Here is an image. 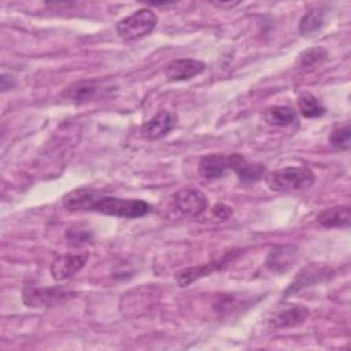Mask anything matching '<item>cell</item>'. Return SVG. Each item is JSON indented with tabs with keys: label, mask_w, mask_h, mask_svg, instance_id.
<instances>
[{
	"label": "cell",
	"mask_w": 351,
	"mask_h": 351,
	"mask_svg": "<svg viewBox=\"0 0 351 351\" xmlns=\"http://www.w3.org/2000/svg\"><path fill=\"white\" fill-rule=\"evenodd\" d=\"M149 210L151 206L144 200L104 196L95 189L88 207V211H97L119 218H138L145 215Z\"/></svg>",
	"instance_id": "6da1fadb"
},
{
	"label": "cell",
	"mask_w": 351,
	"mask_h": 351,
	"mask_svg": "<svg viewBox=\"0 0 351 351\" xmlns=\"http://www.w3.org/2000/svg\"><path fill=\"white\" fill-rule=\"evenodd\" d=\"M265 181L269 189L274 192H293L310 188L315 176L307 166H287L267 173Z\"/></svg>",
	"instance_id": "7a4b0ae2"
},
{
	"label": "cell",
	"mask_w": 351,
	"mask_h": 351,
	"mask_svg": "<svg viewBox=\"0 0 351 351\" xmlns=\"http://www.w3.org/2000/svg\"><path fill=\"white\" fill-rule=\"evenodd\" d=\"M158 25V15L149 8H140L117 22L115 30L125 41H134L148 36Z\"/></svg>",
	"instance_id": "3957f363"
},
{
	"label": "cell",
	"mask_w": 351,
	"mask_h": 351,
	"mask_svg": "<svg viewBox=\"0 0 351 351\" xmlns=\"http://www.w3.org/2000/svg\"><path fill=\"white\" fill-rule=\"evenodd\" d=\"M75 295L77 293L74 291L66 289L63 287L26 285L21 292L22 302L32 308L53 307L73 299Z\"/></svg>",
	"instance_id": "277c9868"
},
{
	"label": "cell",
	"mask_w": 351,
	"mask_h": 351,
	"mask_svg": "<svg viewBox=\"0 0 351 351\" xmlns=\"http://www.w3.org/2000/svg\"><path fill=\"white\" fill-rule=\"evenodd\" d=\"M310 315L306 306L298 303H280L269 311L265 324L269 329H288L302 325Z\"/></svg>",
	"instance_id": "5b68a950"
},
{
	"label": "cell",
	"mask_w": 351,
	"mask_h": 351,
	"mask_svg": "<svg viewBox=\"0 0 351 351\" xmlns=\"http://www.w3.org/2000/svg\"><path fill=\"white\" fill-rule=\"evenodd\" d=\"M171 207L181 217L196 218L206 211L207 199L199 189L184 188L171 196Z\"/></svg>",
	"instance_id": "8992f818"
},
{
	"label": "cell",
	"mask_w": 351,
	"mask_h": 351,
	"mask_svg": "<svg viewBox=\"0 0 351 351\" xmlns=\"http://www.w3.org/2000/svg\"><path fill=\"white\" fill-rule=\"evenodd\" d=\"M108 85L104 81L99 80H82L73 82L67 88L63 89L62 97L74 103H86L90 100H96L108 92Z\"/></svg>",
	"instance_id": "52a82bcc"
},
{
	"label": "cell",
	"mask_w": 351,
	"mask_h": 351,
	"mask_svg": "<svg viewBox=\"0 0 351 351\" xmlns=\"http://www.w3.org/2000/svg\"><path fill=\"white\" fill-rule=\"evenodd\" d=\"M237 254L234 251H230L228 254H225L223 256H221L219 259L217 261H211V262H207V263H203V265H199V266H192V267H185L182 270H180L177 274H176V280L178 282L180 287H186L189 284H192L193 281L204 277V276H208L217 270H221L223 266H226Z\"/></svg>",
	"instance_id": "ba28073f"
},
{
	"label": "cell",
	"mask_w": 351,
	"mask_h": 351,
	"mask_svg": "<svg viewBox=\"0 0 351 351\" xmlns=\"http://www.w3.org/2000/svg\"><path fill=\"white\" fill-rule=\"evenodd\" d=\"M88 254H63L58 255L51 266L49 271L53 280L64 281L77 274L88 262Z\"/></svg>",
	"instance_id": "9c48e42d"
},
{
	"label": "cell",
	"mask_w": 351,
	"mask_h": 351,
	"mask_svg": "<svg viewBox=\"0 0 351 351\" xmlns=\"http://www.w3.org/2000/svg\"><path fill=\"white\" fill-rule=\"evenodd\" d=\"M177 122V117L166 110L159 111L158 114H155L151 119L145 121L138 132L144 138L148 140H158L165 137L176 125Z\"/></svg>",
	"instance_id": "30bf717a"
},
{
	"label": "cell",
	"mask_w": 351,
	"mask_h": 351,
	"mask_svg": "<svg viewBox=\"0 0 351 351\" xmlns=\"http://www.w3.org/2000/svg\"><path fill=\"white\" fill-rule=\"evenodd\" d=\"M299 259V250L296 245L285 244L273 248L266 258V267L273 273H285L293 267Z\"/></svg>",
	"instance_id": "8fae6325"
},
{
	"label": "cell",
	"mask_w": 351,
	"mask_h": 351,
	"mask_svg": "<svg viewBox=\"0 0 351 351\" xmlns=\"http://www.w3.org/2000/svg\"><path fill=\"white\" fill-rule=\"evenodd\" d=\"M206 70V63L197 59H176L166 64L165 77L169 81L191 80Z\"/></svg>",
	"instance_id": "7c38bea8"
},
{
	"label": "cell",
	"mask_w": 351,
	"mask_h": 351,
	"mask_svg": "<svg viewBox=\"0 0 351 351\" xmlns=\"http://www.w3.org/2000/svg\"><path fill=\"white\" fill-rule=\"evenodd\" d=\"M229 169H232L241 184L248 185L259 181L266 171V167L262 163H252L248 162L240 154H230L229 155Z\"/></svg>",
	"instance_id": "4fadbf2b"
},
{
	"label": "cell",
	"mask_w": 351,
	"mask_h": 351,
	"mask_svg": "<svg viewBox=\"0 0 351 351\" xmlns=\"http://www.w3.org/2000/svg\"><path fill=\"white\" fill-rule=\"evenodd\" d=\"M330 273H332V270L326 266H317V265L306 266L298 273L295 280L288 285L287 291H284V296L289 295V293H295V292L300 291L302 288L310 287L314 282L325 280L326 277L330 276Z\"/></svg>",
	"instance_id": "5bb4252c"
},
{
	"label": "cell",
	"mask_w": 351,
	"mask_h": 351,
	"mask_svg": "<svg viewBox=\"0 0 351 351\" xmlns=\"http://www.w3.org/2000/svg\"><path fill=\"white\" fill-rule=\"evenodd\" d=\"M317 222L326 229L348 228L351 223V208L347 204L326 208L317 215Z\"/></svg>",
	"instance_id": "9a60e30c"
},
{
	"label": "cell",
	"mask_w": 351,
	"mask_h": 351,
	"mask_svg": "<svg viewBox=\"0 0 351 351\" xmlns=\"http://www.w3.org/2000/svg\"><path fill=\"white\" fill-rule=\"evenodd\" d=\"M229 170V155L225 154H210L204 155L199 163L200 176L208 180L222 177Z\"/></svg>",
	"instance_id": "2e32d148"
},
{
	"label": "cell",
	"mask_w": 351,
	"mask_h": 351,
	"mask_svg": "<svg viewBox=\"0 0 351 351\" xmlns=\"http://www.w3.org/2000/svg\"><path fill=\"white\" fill-rule=\"evenodd\" d=\"M263 119L270 126H288L296 121V112L288 106H271L266 108Z\"/></svg>",
	"instance_id": "e0dca14e"
},
{
	"label": "cell",
	"mask_w": 351,
	"mask_h": 351,
	"mask_svg": "<svg viewBox=\"0 0 351 351\" xmlns=\"http://www.w3.org/2000/svg\"><path fill=\"white\" fill-rule=\"evenodd\" d=\"M324 23H325L324 10L313 8L302 16L299 22V33L302 36H313L322 29Z\"/></svg>",
	"instance_id": "ac0fdd59"
},
{
	"label": "cell",
	"mask_w": 351,
	"mask_h": 351,
	"mask_svg": "<svg viewBox=\"0 0 351 351\" xmlns=\"http://www.w3.org/2000/svg\"><path fill=\"white\" fill-rule=\"evenodd\" d=\"M298 107L304 118H319L326 110L311 92H302L298 97Z\"/></svg>",
	"instance_id": "d6986e66"
},
{
	"label": "cell",
	"mask_w": 351,
	"mask_h": 351,
	"mask_svg": "<svg viewBox=\"0 0 351 351\" xmlns=\"http://www.w3.org/2000/svg\"><path fill=\"white\" fill-rule=\"evenodd\" d=\"M328 51L324 47H313L300 52L298 58V66L302 70H311L319 66L326 59Z\"/></svg>",
	"instance_id": "ffe728a7"
},
{
	"label": "cell",
	"mask_w": 351,
	"mask_h": 351,
	"mask_svg": "<svg viewBox=\"0 0 351 351\" xmlns=\"http://www.w3.org/2000/svg\"><path fill=\"white\" fill-rule=\"evenodd\" d=\"M329 143L336 148V149H348L351 145V128L350 125L339 126L332 130L329 136Z\"/></svg>",
	"instance_id": "44dd1931"
},
{
	"label": "cell",
	"mask_w": 351,
	"mask_h": 351,
	"mask_svg": "<svg viewBox=\"0 0 351 351\" xmlns=\"http://www.w3.org/2000/svg\"><path fill=\"white\" fill-rule=\"evenodd\" d=\"M66 237L71 245H80L92 240V232L81 226H73L67 230Z\"/></svg>",
	"instance_id": "7402d4cb"
},
{
	"label": "cell",
	"mask_w": 351,
	"mask_h": 351,
	"mask_svg": "<svg viewBox=\"0 0 351 351\" xmlns=\"http://www.w3.org/2000/svg\"><path fill=\"white\" fill-rule=\"evenodd\" d=\"M211 211H213V215L214 217H217V218H219V219H222V221H226V219H229L230 217H232V207H229L228 204H225V203H217V204H214L213 206V208H211Z\"/></svg>",
	"instance_id": "603a6c76"
},
{
	"label": "cell",
	"mask_w": 351,
	"mask_h": 351,
	"mask_svg": "<svg viewBox=\"0 0 351 351\" xmlns=\"http://www.w3.org/2000/svg\"><path fill=\"white\" fill-rule=\"evenodd\" d=\"M15 85H16V80H15L14 75H11V74H3V75L0 77V88H1L3 92H5V90L14 88Z\"/></svg>",
	"instance_id": "cb8c5ba5"
},
{
	"label": "cell",
	"mask_w": 351,
	"mask_h": 351,
	"mask_svg": "<svg viewBox=\"0 0 351 351\" xmlns=\"http://www.w3.org/2000/svg\"><path fill=\"white\" fill-rule=\"evenodd\" d=\"M215 5H218V7H233V5H236L237 3H214Z\"/></svg>",
	"instance_id": "d4e9b609"
}]
</instances>
